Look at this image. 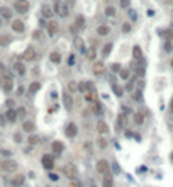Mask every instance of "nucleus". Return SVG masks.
<instances>
[{
  "label": "nucleus",
  "instance_id": "nucleus-1",
  "mask_svg": "<svg viewBox=\"0 0 173 187\" xmlns=\"http://www.w3.org/2000/svg\"><path fill=\"white\" fill-rule=\"evenodd\" d=\"M63 174L66 175L70 180H75V179L78 177V168L75 167L73 163H66V165L63 167Z\"/></svg>",
  "mask_w": 173,
  "mask_h": 187
},
{
  "label": "nucleus",
  "instance_id": "nucleus-2",
  "mask_svg": "<svg viewBox=\"0 0 173 187\" xmlns=\"http://www.w3.org/2000/svg\"><path fill=\"white\" fill-rule=\"evenodd\" d=\"M0 168H2L3 172H16L17 163L14 160H3V162H0Z\"/></svg>",
  "mask_w": 173,
  "mask_h": 187
},
{
  "label": "nucleus",
  "instance_id": "nucleus-3",
  "mask_svg": "<svg viewBox=\"0 0 173 187\" xmlns=\"http://www.w3.org/2000/svg\"><path fill=\"white\" fill-rule=\"evenodd\" d=\"M55 12L58 14V16H61V17H66L68 16V7L64 5V3H61V2H56Z\"/></svg>",
  "mask_w": 173,
  "mask_h": 187
},
{
  "label": "nucleus",
  "instance_id": "nucleus-4",
  "mask_svg": "<svg viewBox=\"0 0 173 187\" xmlns=\"http://www.w3.org/2000/svg\"><path fill=\"white\" fill-rule=\"evenodd\" d=\"M97 172L105 175L107 172H109V162L107 160H99L97 162Z\"/></svg>",
  "mask_w": 173,
  "mask_h": 187
},
{
  "label": "nucleus",
  "instance_id": "nucleus-5",
  "mask_svg": "<svg viewBox=\"0 0 173 187\" xmlns=\"http://www.w3.org/2000/svg\"><path fill=\"white\" fill-rule=\"evenodd\" d=\"M14 9H16L19 14H26L27 10H29V3L27 2H22V0H17L16 5H14Z\"/></svg>",
  "mask_w": 173,
  "mask_h": 187
},
{
  "label": "nucleus",
  "instance_id": "nucleus-6",
  "mask_svg": "<svg viewBox=\"0 0 173 187\" xmlns=\"http://www.w3.org/2000/svg\"><path fill=\"white\" fill-rule=\"evenodd\" d=\"M42 167L48 168V170H51V168L55 167V158H53V155H44L42 157Z\"/></svg>",
  "mask_w": 173,
  "mask_h": 187
},
{
  "label": "nucleus",
  "instance_id": "nucleus-7",
  "mask_svg": "<svg viewBox=\"0 0 173 187\" xmlns=\"http://www.w3.org/2000/svg\"><path fill=\"white\" fill-rule=\"evenodd\" d=\"M64 131H66V136H68V138H75V136H77V133H78V128H77V124H75V123H70L66 128H64Z\"/></svg>",
  "mask_w": 173,
  "mask_h": 187
},
{
  "label": "nucleus",
  "instance_id": "nucleus-8",
  "mask_svg": "<svg viewBox=\"0 0 173 187\" xmlns=\"http://www.w3.org/2000/svg\"><path fill=\"white\" fill-rule=\"evenodd\" d=\"M2 87H3V90H5L7 94L12 92V87H14L12 78H10V77H3V78H2Z\"/></svg>",
  "mask_w": 173,
  "mask_h": 187
},
{
  "label": "nucleus",
  "instance_id": "nucleus-9",
  "mask_svg": "<svg viewBox=\"0 0 173 187\" xmlns=\"http://www.w3.org/2000/svg\"><path fill=\"white\" fill-rule=\"evenodd\" d=\"M63 104H64V107H66L68 111L73 109V99H71L70 92H64L63 94Z\"/></svg>",
  "mask_w": 173,
  "mask_h": 187
},
{
  "label": "nucleus",
  "instance_id": "nucleus-10",
  "mask_svg": "<svg viewBox=\"0 0 173 187\" xmlns=\"http://www.w3.org/2000/svg\"><path fill=\"white\" fill-rule=\"evenodd\" d=\"M104 71H105V65L102 62L93 63V75H104Z\"/></svg>",
  "mask_w": 173,
  "mask_h": 187
},
{
  "label": "nucleus",
  "instance_id": "nucleus-11",
  "mask_svg": "<svg viewBox=\"0 0 173 187\" xmlns=\"http://www.w3.org/2000/svg\"><path fill=\"white\" fill-rule=\"evenodd\" d=\"M36 58V49L32 48V46H29L26 49V53H24V60H27V62H32V60Z\"/></svg>",
  "mask_w": 173,
  "mask_h": 187
},
{
  "label": "nucleus",
  "instance_id": "nucleus-12",
  "mask_svg": "<svg viewBox=\"0 0 173 187\" xmlns=\"http://www.w3.org/2000/svg\"><path fill=\"white\" fill-rule=\"evenodd\" d=\"M97 131H99L100 135H107V133H109V124H107L105 121H99V124H97Z\"/></svg>",
  "mask_w": 173,
  "mask_h": 187
},
{
  "label": "nucleus",
  "instance_id": "nucleus-13",
  "mask_svg": "<svg viewBox=\"0 0 173 187\" xmlns=\"http://www.w3.org/2000/svg\"><path fill=\"white\" fill-rule=\"evenodd\" d=\"M12 29L16 32H24V22H22V21H19V19L14 21V22H12Z\"/></svg>",
  "mask_w": 173,
  "mask_h": 187
},
{
  "label": "nucleus",
  "instance_id": "nucleus-14",
  "mask_svg": "<svg viewBox=\"0 0 173 187\" xmlns=\"http://www.w3.org/2000/svg\"><path fill=\"white\" fill-rule=\"evenodd\" d=\"M24 180H26V179H24V175H16V177H12V185L14 187H20L24 184Z\"/></svg>",
  "mask_w": 173,
  "mask_h": 187
},
{
  "label": "nucleus",
  "instance_id": "nucleus-15",
  "mask_svg": "<svg viewBox=\"0 0 173 187\" xmlns=\"http://www.w3.org/2000/svg\"><path fill=\"white\" fill-rule=\"evenodd\" d=\"M114 185V179H112V175L107 172L105 175H104V187H112Z\"/></svg>",
  "mask_w": 173,
  "mask_h": 187
},
{
  "label": "nucleus",
  "instance_id": "nucleus-16",
  "mask_svg": "<svg viewBox=\"0 0 173 187\" xmlns=\"http://www.w3.org/2000/svg\"><path fill=\"white\" fill-rule=\"evenodd\" d=\"M7 121H9V123H16V119H17V112L14 109H9L7 111Z\"/></svg>",
  "mask_w": 173,
  "mask_h": 187
},
{
  "label": "nucleus",
  "instance_id": "nucleus-17",
  "mask_svg": "<svg viewBox=\"0 0 173 187\" xmlns=\"http://www.w3.org/2000/svg\"><path fill=\"white\" fill-rule=\"evenodd\" d=\"M56 32H58V24L51 21V22L48 24V34H49V36H55Z\"/></svg>",
  "mask_w": 173,
  "mask_h": 187
},
{
  "label": "nucleus",
  "instance_id": "nucleus-18",
  "mask_svg": "<svg viewBox=\"0 0 173 187\" xmlns=\"http://www.w3.org/2000/svg\"><path fill=\"white\" fill-rule=\"evenodd\" d=\"M53 14H55V12H53V9H51L49 5H44V7H42V16H44L46 19H51Z\"/></svg>",
  "mask_w": 173,
  "mask_h": 187
},
{
  "label": "nucleus",
  "instance_id": "nucleus-19",
  "mask_svg": "<svg viewBox=\"0 0 173 187\" xmlns=\"http://www.w3.org/2000/svg\"><path fill=\"white\" fill-rule=\"evenodd\" d=\"M0 14H2L3 19H10V17H12V10H10L9 7H2V9H0Z\"/></svg>",
  "mask_w": 173,
  "mask_h": 187
},
{
  "label": "nucleus",
  "instance_id": "nucleus-20",
  "mask_svg": "<svg viewBox=\"0 0 173 187\" xmlns=\"http://www.w3.org/2000/svg\"><path fill=\"white\" fill-rule=\"evenodd\" d=\"M64 148V145L61 141H53V150H55V153H61Z\"/></svg>",
  "mask_w": 173,
  "mask_h": 187
},
{
  "label": "nucleus",
  "instance_id": "nucleus-21",
  "mask_svg": "<svg viewBox=\"0 0 173 187\" xmlns=\"http://www.w3.org/2000/svg\"><path fill=\"white\" fill-rule=\"evenodd\" d=\"M97 32H99L100 36H107L110 32V27L109 26H99L97 27Z\"/></svg>",
  "mask_w": 173,
  "mask_h": 187
},
{
  "label": "nucleus",
  "instance_id": "nucleus-22",
  "mask_svg": "<svg viewBox=\"0 0 173 187\" xmlns=\"http://www.w3.org/2000/svg\"><path fill=\"white\" fill-rule=\"evenodd\" d=\"M132 56H134L136 60L143 58V53H141V48H139V46H134V48H132Z\"/></svg>",
  "mask_w": 173,
  "mask_h": 187
},
{
  "label": "nucleus",
  "instance_id": "nucleus-23",
  "mask_svg": "<svg viewBox=\"0 0 173 187\" xmlns=\"http://www.w3.org/2000/svg\"><path fill=\"white\" fill-rule=\"evenodd\" d=\"M49 60H51L53 63H60L61 62V55L58 51H53L51 55H49Z\"/></svg>",
  "mask_w": 173,
  "mask_h": 187
},
{
  "label": "nucleus",
  "instance_id": "nucleus-24",
  "mask_svg": "<svg viewBox=\"0 0 173 187\" xmlns=\"http://www.w3.org/2000/svg\"><path fill=\"white\" fill-rule=\"evenodd\" d=\"M75 26L80 27V29H83V27H85V17L83 16H78L77 21H75Z\"/></svg>",
  "mask_w": 173,
  "mask_h": 187
},
{
  "label": "nucleus",
  "instance_id": "nucleus-25",
  "mask_svg": "<svg viewBox=\"0 0 173 187\" xmlns=\"http://www.w3.org/2000/svg\"><path fill=\"white\" fill-rule=\"evenodd\" d=\"M112 90H114V94H115V95H117V97H122V95H124V89H122V87H119V85H112Z\"/></svg>",
  "mask_w": 173,
  "mask_h": 187
},
{
  "label": "nucleus",
  "instance_id": "nucleus-26",
  "mask_svg": "<svg viewBox=\"0 0 173 187\" xmlns=\"http://www.w3.org/2000/svg\"><path fill=\"white\" fill-rule=\"evenodd\" d=\"M39 89H41V84H39V82H34V84H31V87H29V92H31V94H36Z\"/></svg>",
  "mask_w": 173,
  "mask_h": 187
},
{
  "label": "nucleus",
  "instance_id": "nucleus-27",
  "mask_svg": "<svg viewBox=\"0 0 173 187\" xmlns=\"http://www.w3.org/2000/svg\"><path fill=\"white\" fill-rule=\"evenodd\" d=\"M110 51H112V44L109 43V44H105V46H104L102 55H104V56H109V55H110Z\"/></svg>",
  "mask_w": 173,
  "mask_h": 187
},
{
  "label": "nucleus",
  "instance_id": "nucleus-28",
  "mask_svg": "<svg viewBox=\"0 0 173 187\" xmlns=\"http://www.w3.org/2000/svg\"><path fill=\"white\" fill-rule=\"evenodd\" d=\"M16 71H17L19 75H24V73H26V68H24V65H22V63H16Z\"/></svg>",
  "mask_w": 173,
  "mask_h": 187
},
{
  "label": "nucleus",
  "instance_id": "nucleus-29",
  "mask_svg": "<svg viewBox=\"0 0 173 187\" xmlns=\"http://www.w3.org/2000/svg\"><path fill=\"white\" fill-rule=\"evenodd\" d=\"M24 131L32 133V131H34V124H32V123H29V121H26V123H24Z\"/></svg>",
  "mask_w": 173,
  "mask_h": 187
},
{
  "label": "nucleus",
  "instance_id": "nucleus-30",
  "mask_svg": "<svg viewBox=\"0 0 173 187\" xmlns=\"http://www.w3.org/2000/svg\"><path fill=\"white\" fill-rule=\"evenodd\" d=\"M105 14H107V16H109V17H114V16H115V9H114L112 5L105 7Z\"/></svg>",
  "mask_w": 173,
  "mask_h": 187
},
{
  "label": "nucleus",
  "instance_id": "nucleus-31",
  "mask_svg": "<svg viewBox=\"0 0 173 187\" xmlns=\"http://www.w3.org/2000/svg\"><path fill=\"white\" fill-rule=\"evenodd\" d=\"M119 75H121L122 80H129V75H131V73H129V70H121V71H119Z\"/></svg>",
  "mask_w": 173,
  "mask_h": 187
},
{
  "label": "nucleus",
  "instance_id": "nucleus-32",
  "mask_svg": "<svg viewBox=\"0 0 173 187\" xmlns=\"http://www.w3.org/2000/svg\"><path fill=\"white\" fill-rule=\"evenodd\" d=\"M134 123H136V124H143V123H144L143 114H134Z\"/></svg>",
  "mask_w": 173,
  "mask_h": 187
},
{
  "label": "nucleus",
  "instance_id": "nucleus-33",
  "mask_svg": "<svg viewBox=\"0 0 173 187\" xmlns=\"http://www.w3.org/2000/svg\"><path fill=\"white\" fill-rule=\"evenodd\" d=\"M29 143H31V145H36V143H39V136L31 135V136H29Z\"/></svg>",
  "mask_w": 173,
  "mask_h": 187
},
{
  "label": "nucleus",
  "instance_id": "nucleus-34",
  "mask_svg": "<svg viewBox=\"0 0 173 187\" xmlns=\"http://www.w3.org/2000/svg\"><path fill=\"white\" fill-rule=\"evenodd\" d=\"M10 41V38H9V36H2V38H0V44H7V43H9Z\"/></svg>",
  "mask_w": 173,
  "mask_h": 187
},
{
  "label": "nucleus",
  "instance_id": "nucleus-35",
  "mask_svg": "<svg viewBox=\"0 0 173 187\" xmlns=\"http://www.w3.org/2000/svg\"><path fill=\"white\" fill-rule=\"evenodd\" d=\"M78 90H80V92H88V87H86V84H80V85H78Z\"/></svg>",
  "mask_w": 173,
  "mask_h": 187
},
{
  "label": "nucleus",
  "instance_id": "nucleus-36",
  "mask_svg": "<svg viewBox=\"0 0 173 187\" xmlns=\"http://www.w3.org/2000/svg\"><path fill=\"white\" fill-rule=\"evenodd\" d=\"M95 112H97V114H100V112H102V106H100L99 102H95Z\"/></svg>",
  "mask_w": 173,
  "mask_h": 187
},
{
  "label": "nucleus",
  "instance_id": "nucleus-37",
  "mask_svg": "<svg viewBox=\"0 0 173 187\" xmlns=\"http://www.w3.org/2000/svg\"><path fill=\"white\" fill-rule=\"evenodd\" d=\"M122 31H124V32H129V31H131V24L126 22V24H124V27H122Z\"/></svg>",
  "mask_w": 173,
  "mask_h": 187
},
{
  "label": "nucleus",
  "instance_id": "nucleus-38",
  "mask_svg": "<svg viewBox=\"0 0 173 187\" xmlns=\"http://www.w3.org/2000/svg\"><path fill=\"white\" fill-rule=\"evenodd\" d=\"M134 99H136V100H138V102H139V100H143V95H141V90H138V92H136V95H134Z\"/></svg>",
  "mask_w": 173,
  "mask_h": 187
},
{
  "label": "nucleus",
  "instance_id": "nucleus-39",
  "mask_svg": "<svg viewBox=\"0 0 173 187\" xmlns=\"http://www.w3.org/2000/svg\"><path fill=\"white\" fill-rule=\"evenodd\" d=\"M75 46H77V48H80V49H83V43H82L80 39H77V41H75Z\"/></svg>",
  "mask_w": 173,
  "mask_h": 187
},
{
  "label": "nucleus",
  "instance_id": "nucleus-40",
  "mask_svg": "<svg viewBox=\"0 0 173 187\" xmlns=\"http://www.w3.org/2000/svg\"><path fill=\"white\" fill-rule=\"evenodd\" d=\"M112 70H114V71H121V65H119V63H114V65H112Z\"/></svg>",
  "mask_w": 173,
  "mask_h": 187
},
{
  "label": "nucleus",
  "instance_id": "nucleus-41",
  "mask_svg": "<svg viewBox=\"0 0 173 187\" xmlns=\"http://www.w3.org/2000/svg\"><path fill=\"white\" fill-rule=\"evenodd\" d=\"M5 123H7V117H5V116H2V114H0V126H3Z\"/></svg>",
  "mask_w": 173,
  "mask_h": 187
},
{
  "label": "nucleus",
  "instance_id": "nucleus-42",
  "mask_svg": "<svg viewBox=\"0 0 173 187\" xmlns=\"http://www.w3.org/2000/svg\"><path fill=\"white\" fill-rule=\"evenodd\" d=\"M124 124V116H119V121H117V126L121 128V126Z\"/></svg>",
  "mask_w": 173,
  "mask_h": 187
},
{
  "label": "nucleus",
  "instance_id": "nucleus-43",
  "mask_svg": "<svg viewBox=\"0 0 173 187\" xmlns=\"http://www.w3.org/2000/svg\"><path fill=\"white\" fill-rule=\"evenodd\" d=\"M14 139H16V141H17V143H20V141H22V136H20V135H19V133H17V135H16V136H14Z\"/></svg>",
  "mask_w": 173,
  "mask_h": 187
},
{
  "label": "nucleus",
  "instance_id": "nucleus-44",
  "mask_svg": "<svg viewBox=\"0 0 173 187\" xmlns=\"http://www.w3.org/2000/svg\"><path fill=\"white\" fill-rule=\"evenodd\" d=\"M161 34H163V36H166V38H170V39L173 38V34H171L170 31H165V32H161Z\"/></svg>",
  "mask_w": 173,
  "mask_h": 187
},
{
  "label": "nucleus",
  "instance_id": "nucleus-45",
  "mask_svg": "<svg viewBox=\"0 0 173 187\" xmlns=\"http://www.w3.org/2000/svg\"><path fill=\"white\" fill-rule=\"evenodd\" d=\"M121 5L122 7H127L129 5V0H121Z\"/></svg>",
  "mask_w": 173,
  "mask_h": 187
},
{
  "label": "nucleus",
  "instance_id": "nucleus-46",
  "mask_svg": "<svg viewBox=\"0 0 173 187\" xmlns=\"http://www.w3.org/2000/svg\"><path fill=\"white\" fill-rule=\"evenodd\" d=\"M49 179H51V180H58V175L56 174H49Z\"/></svg>",
  "mask_w": 173,
  "mask_h": 187
},
{
  "label": "nucleus",
  "instance_id": "nucleus-47",
  "mask_svg": "<svg viewBox=\"0 0 173 187\" xmlns=\"http://www.w3.org/2000/svg\"><path fill=\"white\" fill-rule=\"evenodd\" d=\"M88 58H90V60H93V58H95V51H93V49H92V51H90Z\"/></svg>",
  "mask_w": 173,
  "mask_h": 187
},
{
  "label": "nucleus",
  "instance_id": "nucleus-48",
  "mask_svg": "<svg viewBox=\"0 0 173 187\" xmlns=\"http://www.w3.org/2000/svg\"><path fill=\"white\" fill-rule=\"evenodd\" d=\"M7 106H9L10 109H12V107H14V100H7Z\"/></svg>",
  "mask_w": 173,
  "mask_h": 187
},
{
  "label": "nucleus",
  "instance_id": "nucleus-49",
  "mask_svg": "<svg viewBox=\"0 0 173 187\" xmlns=\"http://www.w3.org/2000/svg\"><path fill=\"white\" fill-rule=\"evenodd\" d=\"M32 36H34V38H41V32H39V31H36Z\"/></svg>",
  "mask_w": 173,
  "mask_h": 187
},
{
  "label": "nucleus",
  "instance_id": "nucleus-50",
  "mask_svg": "<svg viewBox=\"0 0 173 187\" xmlns=\"http://www.w3.org/2000/svg\"><path fill=\"white\" fill-rule=\"evenodd\" d=\"M171 68H173V60H171Z\"/></svg>",
  "mask_w": 173,
  "mask_h": 187
},
{
  "label": "nucleus",
  "instance_id": "nucleus-51",
  "mask_svg": "<svg viewBox=\"0 0 173 187\" xmlns=\"http://www.w3.org/2000/svg\"><path fill=\"white\" fill-rule=\"evenodd\" d=\"M171 160H173V153H171Z\"/></svg>",
  "mask_w": 173,
  "mask_h": 187
},
{
  "label": "nucleus",
  "instance_id": "nucleus-52",
  "mask_svg": "<svg viewBox=\"0 0 173 187\" xmlns=\"http://www.w3.org/2000/svg\"><path fill=\"white\" fill-rule=\"evenodd\" d=\"M0 24H2V19H0Z\"/></svg>",
  "mask_w": 173,
  "mask_h": 187
},
{
  "label": "nucleus",
  "instance_id": "nucleus-53",
  "mask_svg": "<svg viewBox=\"0 0 173 187\" xmlns=\"http://www.w3.org/2000/svg\"><path fill=\"white\" fill-rule=\"evenodd\" d=\"M22 2H27V0H22Z\"/></svg>",
  "mask_w": 173,
  "mask_h": 187
}]
</instances>
